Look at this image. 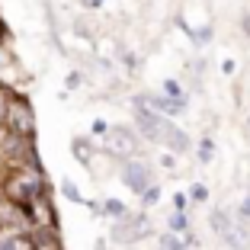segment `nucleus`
Segmentation results:
<instances>
[{
	"mask_svg": "<svg viewBox=\"0 0 250 250\" xmlns=\"http://www.w3.org/2000/svg\"><path fill=\"white\" fill-rule=\"evenodd\" d=\"M42 189L45 177L36 167H10V173H3V180H0V196H7L10 202H20V206H26Z\"/></svg>",
	"mask_w": 250,
	"mask_h": 250,
	"instance_id": "f257e3e1",
	"label": "nucleus"
},
{
	"mask_svg": "<svg viewBox=\"0 0 250 250\" xmlns=\"http://www.w3.org/2000/svg\"><path fill=\"white\" fill-rule=\"evenodd\" d=\"M0 96H3V125H7V132L20 135V138H32L36 135V112H32L29 100L7 87L0 90Z\"/></svg>",
	"mask_w": 250,
	"mask_h": 250,
	"instance_id": "f03ea898",
	"label": "nucleus"
},
{
	"mask_svg": "<svg viewBox=\"0 0 250 250\" xmlns=\"http://www.w3.org/2000/svg\"><path fill=\"white\" fill-rule=\"evenodd\" d=\"M147 231H151L147 218H145V215H135V218H128V221H116L112 241H116V244H135L138 237H145Z\"/></svg>",
	"mask_w": 250,
	"mask_h": 250,
	"instance_id": "7ed1b4c3",
	"label": "nucleus"
},
{
	"mask_svg": "<svg viewBox=\"0 0 250 250\" xmlns=\"http://www.w3.org/2000/svg\"><path fill=\"white\" fill-rule=\"evenodd\" d=\"M154 141H161V145H167V147H173V151H189V135L183 132V128H177V125L170 122L167 116H161V125H157V135H154Z\"/></svg>",
	"mask_w": 250,
	"mask_h": 250,
	"instance_id": "20e7f679",
	"label": "nucleus"
},
{
	"mask_svg": "<svg viewBox=\"0 0 250 250\" xmlns=\"http://www.w3.org/2000/svg\"><path fill=\"white\" fill-rule=\"evenodd\" d=\"M106 132H109V154H116V157L135 154L138 138H135L132 128H122V125H116V128H106Z\"/></svg>",
	"mask_w": 250,
	"mask_h": 250,
	"instance_id": "39448f33",
	"label": "nucleus"
},
{
	"mask_svg": "<svg viewBox=\"0 0 250 250\" xmlns=\"http://www.w3.org/2000/svg\"><path fill=\"white\" fill-rule=\"evenodd\" d=\"M122 180H125V186H128V189L132 192H145L147 186H151V170L145 167V164H138V161H128L122 167Z\"/></svg>",
	"mask_w": 250,
	"mask_h": 250,
	"instance_id": "423d86ee",
	"label": "nucleus"
},
{
	"mask_svg": "<svg viewBox=\"0 0 250 250\" xmlns=\"http://www.w3.org/2000/svg\"><path fill=\"white\" fill-rule=\"evenodd\" d=\"M0 225H10V228L22 231L26 225H29L26 206H20V202H10L7 196H0Z\"/></svg>",
	"mask_w": 250,
	"mask_h": 250,
	"instance_id": "0eeeda50",
	"label": "nucleus"
},
{
	"mask_svg": "<svg viewBox=\"0 0 250 250\" xmlns=\"http://www.w3.org/2000/svg\"><path fill=\"white\" fill-rule=\"evenodd\" d=\"M32 247L36 250H64L58 237V228H36L32 231Z\"/></svg>",
	"mask_w": 250,
	"mask_h": 250,
	"instance_id": "6e6552de",
	"label": "nucleus"
},
{
	"mask_svg": "<svg viewBox=\"0 0 250 250\" xmlns=\"http://www.w3.org/2000/svg\"><path fill=\"white\" fill-rule=\"evenodd\" d=\"M145 103L151 106L154 112H161V116H177V112L186 106V100H170V96H147Z\"/></svg>",
	"mask_w": 250,
	"mask_h": 250,
	"instance_id": "1a4fd4ad",
	"label": "nucleus"
},
{
	"mask_svg": "<svg viewBox=\"0 0 250 250\" xmlns=\"http://www.w3.org/2000/svg\"><path fill=\"white\" fill-rule=\"evenodd\" d=\"M7 250H36L32 247V234H22V231L10 234L7 237Z\"/></svg>",
	"mask_w": 250,
	"mask_h": 250,
	"instance_id": "9d476101",
	"label": "nucleus"
},
{
	"mask_svg": "<svg viewBox=\"0 0 250 250\" xmlns=\"http://www.w3.org/2000/svg\"><path fill=\"white\" fill-rule=\"evenodd\" d=\"M221 237H225V241L231 244V250H244V247H247V234H244L241 228H234V225H231V228L225 231Z\"/></svg>",
	"mask_w": 250,
	"mask_h": 250,
	"instance_id": "9b49d317",
	"label": "nucleus"
},
{
	"mask_svg": "<svg viewBox=\"0 0 250 250\" xmlns=\"http://www.w3.org/2000/svg\"><path fill=\"white\" fill-rule=\"evenodd\" d=\"M74 157L81 164H90V157H93V147H87V141L83 138H74Z\"/></svg>",
	"mask_w": 250,
	"mask_h": 250,
	"instance_id": "f8f14e48",
	"label": "nucleus"
},
{
	"mask_svg": "<svg viewBox=\"0 0 250 250\" xmlns=\"http://www.w3.org/2000/svg\"><path fill=\"white\" fill-rule=\"evenodd\" d=\"M212 228L218 231V234H225V231L231 228V221H228V215H225V212H215V215H212Z\"/></svg>",
	"mask_w": 250,
	"mask_h": 250,
	"instance_id": "ddd939ff",
	"label": "nucleus"
},
{
	"mask_svg": "<svg viewBox=\"0 0 250 250\" xmlns=\"http://www.w3.org/2000/svg\"><path fill=\"white\" fill-rule=\"evenodd\" d=\"M61 192H64L67 199H71V202H83V196H81V189H77V186L71 183V180H64V183H61Z\"/></svg>",
	"mask_w": 250,
	"mask_h": 250,
	"instance_id": "4468645a",
	"label": "nucleus"
},
{
	"mask_svg": "<svg viewBox=\"0 0 250 250\" xmlns=\"http://www.w3.org/2000/svg\"><path fill=\"white\" fill-rule=\"evenodd\" d=\"M164 93H167L170 100H183V90H180L177 81H164Z\"/></svg>",
	"mask_w": 250,
	"mask_h": 250,
	"instance_id": "2eb2a0df",
	"label": "nucleus"
},
{
	"mask_svg": "<svg viewBox=\"0 0 250 250\" xmlns=\"http://www.w3.org/2000/svg\"><path fill=\"white\" fill-rule=\"evenodd\" d=\"M141 199H145V206H154L157 199H161V189H157V186H154V183H151V186H147V189H145V192H141Z\"/></svg>",
	"mask_w": 250,
	"mask_h": 250,
	"instance_id": "dca6fc26",
	"label": "nucleus"
},
{
	"mask_svg": "<svg viewBox=\"0 0 250 250\" xmlns=\"http://www.w3.org/2000/svg\"><path fill=\"white\" fill-rule=\"evenodd\" d=\"M186 228H189V221H186L183 212H177L173 218H170V231H186Z\"/></svg>",
	"mask_w": 250,
	"mask_h": 250,
	"instance_id": "f3484780",
	"label": "nucleus"
},
{
	"mask_svg": "<svg viewBox=\"0 0 250 250\" xmlns=\"http://www.w3.org/2000/svg\"><path fill=\"white\" fill-rule=\"evenodd\" d=\"M103 208H106L109 215H116V218H119V215H125V206H122V202H116V199H109Z\"/></svg>",
	"mask_w": 250,
	"mask_h": 250,
	"instance_id": "a211bd4d",
	"label": "nucleus"
},
{
	"mask_svg": "<svg viewBox=\"0 0 250 250\" xmlns=\"http://www.w3.org/2000/svg\"><path fill=\"white\" fill-rule=\"evenodd\" d=\"M212 147H215V141L206 138V141H202V147H199V157H202V161H212Z\"/></svg>",
	"mask_w": 250,
	"mask_h": 250,
	"instance_id": "6ab92c4d",
	"label": "nucleus"
},
{
	"mask_svg": "<svg viewBox=\"0 0 250 250\" xmlns=\"http://www.w3.org/2000/svg\"><path fill=\"white\" fill-rule=\"evenodd\" d=\"M189 196L196 199V202H206V199H208V189H206L202 183H196V186H192V192H189Z\"/></svg>",
	"mask_w": 250,
	"mask_h": 250,
	"instance_id": "aec40b11",
	"label": "nucleus"
},
{
	"mask_svg": "<svg viewBox=\"0 0 250 250\" xmlns=\"http://www.w3.org/2000/svg\"><path fill=\"white\" fill-rule=\"evenodd\" d=\"M161 244H164L167 250H183V244H180V241H177L173 234H164V241H161Z\"/></svg>",
	"mask_w": 250,
	"mask_h": 250,
	"instance_id": "412c9836",
	"label": "nucleus"
},
{
	"mask_svg": "<svg viewBox=\"0 0 250 250\" xmlns=\"http://www.w3.org/2000/svg\"><path fill=\"white\" fill-rule=\"evenodd\" d=\"M241 218H250V199H244V206H241Z\"/></svg>",
	"mask_w": 250,
	"mask_h": 250,
	"instance_id": "4be33fe9",
	"label": "nucleus"
},
{
	"mask_svg": "<svg viewBox=\"0 0 250 250\" xmlns=\"http://www.w3.org/2000/svg\"><path fill=\"white\" fill-rule=\"evenodd\" d=\"M83 3H87V7H100V3H103V0H83Z\"/></svg>",
	"mask_w": 250,
	"mask_h": 250,
	"instance_id": "5701e85b",
	"label": "nucleus"
},
{
	"mask_svg": "<svg viewBox=\"0 0 250 250\" xmlns=\"http://www.w3.org/2000/svg\"><path fill=\"white\" fill-rule=\"evenodd\" d=\"M0 42H3V22H0Z\"/></svg>",
	"mask_w": 250,
	"mask_h": 250,
	"instance_id": "b1692460",
	"label": "nucleus"
},
{
	"mask_svg": "<svg viewBox=\"0 0 250 250\" xmlns=\"http://www.w3.org/2000/svg\"><path fill=\"white\" fill-rule=\"evenodd\" d=\"M0 228H3V225H0Z\"/></svg>",
	"mask_w": 250,
	"mask_h": 250,
	"instance_id": "393cba45",
	"label": "nucleus"
}]
</instances>
